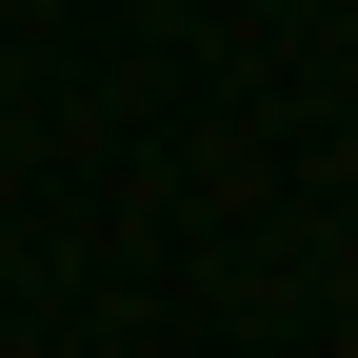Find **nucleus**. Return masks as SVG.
Returning <instances> with one entry per match:
<instances>
[]
</instances>
